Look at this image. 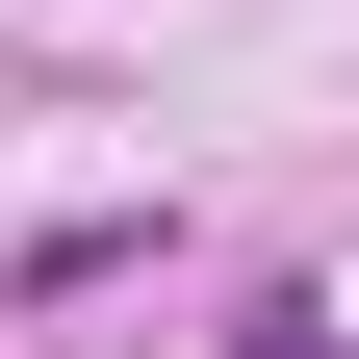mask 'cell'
<instances>
[{"label": "cell", "instance_id": "cell-1", "mask_svg": "<svg viewBox=\"0 0 359 359\" xmlns=\"http://www.w3.org/2000/svg\"><path fill=\"white\" fill-rule=\"evenodd\" d=\"M231 359H334V308H231Z\"/></svg>", "mask_w": 359, "mask_h": 359}]
</instances>
